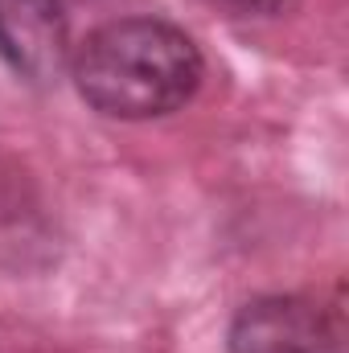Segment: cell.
I'll return each mask as SVG.
<instances>
[{
	"label": "cell",
	"instance_id": "6da1fadb",
	"mask_svg": "<svg viewBox=\"0 0 349 353\" xmlns=\"http://www.w3.org/2000/svg\"><path fill=\"white\" fill-rule=\"evenodd\" d=\"M201 54L169 21L128 17L87 33L70 54V79L99 115L161 119L201 87Z\"/></svg>",
	"mask_w": 349,
	"mask_h": 353
},
{
	"label": "cell",
	"instance_id": "7a4b0ae2",
	"mask_svg": "<svg viewBox=\"0 0 349 353\" xmlns=\"http://www.w3.org/2000/svg\"><path fill=\"white\" fill-rule=\"evenodd\" d=\"M230 353H346V321L308 296H259L239 308Z\"/></svg>",
	"mask_w": 349,
	"mask_h": 353
},
{
	"label": "cell",
	"instance_id": "3957f363",
	"mask_svg": "<svg viewBox=\"0 0 349 353\" xmlns=\"http://www.w3.org/2000/svg\"><path fill=\"white\" fill-rule=\"evenodd\" d=\"M70 21L62 0H0V62L33 83L50 87L70 70Z\"/></svg>",
	"mask_w": 349,
	"mask_h": 353
},
{
	"label": "cell",
	"instance_id": "277c9868",
	"mask_svg": "<svg viewBox=\"0 0 349 353\" xmlns=\"http://www.w3.org/2000/svg\"><path fill=\"white\" fill-rule=\"evenodd\" d=\"M201 8L218 12V17H230V21H251V17H271L279 12L288 0H197Z\"/></svg>",
	"mask_w": 349,
	"mask_h": 353
}]
</instances>
